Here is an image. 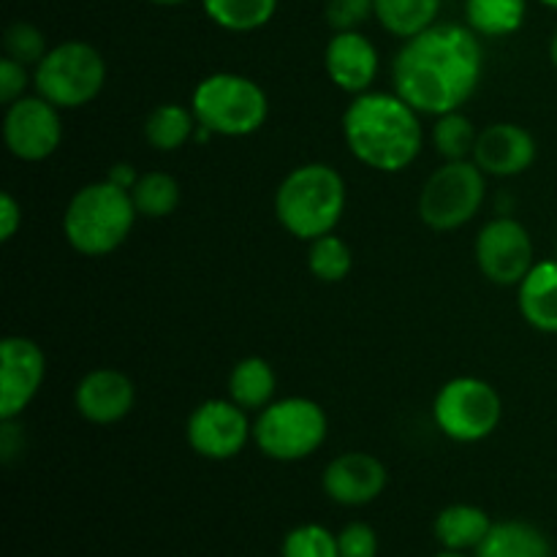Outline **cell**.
Returning <instances> with one entry per match:
<instances>
[{"instance_id": "obj_20", "label": "cell", "mask_w": 557, "mask_h": 557, "mask_svg": "<svg viewBox=\"0 0 557 557\" xmlns=\"http://www.w3.org/2000/svg\"><path fill=\"white\" fill-rule=\"evenodd\" d=\"M476 557H553V544L536 525L522 520L493 522Z\"/></svg>"}, {"instance_id": "obj_23", "label": "cell", "mask_w": 557, "mask_h": 557, "mask_svg": "<svg viewBox=\"0 0 557 557\" xmlns=\"http://www.w3.org/2000/svg\"><path fill=\"white\" fill-rule=\"evenodd\" d=\"M441 0H375V20L397 38H413L438 22Z\"/></svg>"}, {"instance_id": "obj_13", "label": "cell", "mask_w": 557, "mask_h": 557, "mask_svg": "<svg viewBox=\"0 0 557 557\" xmlns=\"http://www.w3.org/2000/svg\"><path fill=\"white\" fill-rule=\"evenodd\" d=\"M47 375V357L30 337L9 335L0 343V422L22 417Z\"/></svg>"}, {"instance_id": "obj_34", "label": "cell", "mask_w": 557, "mask_h": 557, "mask_svg": "<svg viewBox=\"0 0 557 557\" xmlns=\"http://www.w3.org/2000/svg\"><path fill=\"white\" fill-rule=\"evenodd\" d=\"M20 226H22V205L9 194V190H5V194L0 196V239H3V243L14 239V234L20 232Z\"/></svg>"}, {"instance_id": "obj_9", "label": "cell", "mask_w": 557, "mask_h": 557, "mask_svg": "<svg viewBox=\"0 0 557 557\" xmlns=\"http://www.w3.org/2000/svg\"><path fill=\"white\" fill-rule=\"evenodd\" d=\"M487 194V174L468 161H446L419 194V215L433 232H455L476 218Z\"/></svg>"}, {"instance_id": "obj_16", "label": "cell", "mask_w": 557, "mask_h": 557, "mask_svg": "<svg viewBox=\"0 0 557 557\" xmlns=\"http://www.w3.org/2000/svg\"><path fill=\"white\" fill-rule=\"evenodd\" d=\"M324 493L341 506L373 504L386 487V468L368 451H346L326 466Z\"/></svg>"}, {"instance_id": "obj_11", "label": "cell", "mask_w": 557, "mask_h": 557, "mask_svg": "<svg viewBox=\"0 0 557 557\" xmlns=\"http://www.w3.org/2000/svg\"><path fill=\"white\" fill-rule=\"evenodd\" d=\"M476 264L495 286H520L533 270V239L515 218H495L476 237Z\"/></svg>"}, {"instance_id": "obj_39", "label": "cell", "mask_w": 557, "mask_h": 557, "mask_svg": "<svg viewBox=\"0 0 557 557\" xmlns=\"http://www.w3.org/2000/svg\"><path fill=\"white\" fill-rule=\"evenodd\" d=\"M544 5H549V9H555L557 11V0H542Z\"/></svg>"}, {"instance_id": "obj_6", "label": "cell", "mask_w": 557, "mask_h": 557, "mask_svg": "<svg viewBox=\"0 0 557 557\" xmlns=\"http://www.w3.org/2000/svg\"><path fill=\"white\" fill-rule=\"evenodd\" d=\"M324 408L310 397H283L261 408L253 424V441L270 460L297 462L315 455L326 441Z\"/></svg>"}, {"instance_id": "obj_28", "label": "cell", "mask_w": 557, "mask_h": 557, "mask_svg": "<svg viewBox=\"0 0 557 557\" xmlns=\"http://www.w3.org/2000/svg\"><path fill=\"white\" fill-rule=\"evenodd\" d=\"M308 267L319 281L341 283L343 277H348L354 267L351 248L337 234H324V237L310 243Z\"/></svg>"}, {"instance_id": "obj_1", "label": "cell", "mask_w": 557, "mask_h": 557, "mask_svg": "<svg viewBox=\"0 0 557 557\" xmlns=\"http://www.w3.org/2000/svg\"><path fill=\"white\" fill-rule=\"evenodd\" d=\"M484 71L479 33L455 22H435L406 38L392 65L395 92L419 114L457 112L476 92Z\"/></svg>"}, {"instance_id": "obj_21", "label": "cell", "mask_w": 557, "mask_h": 557, "mask_svg": "<svg viewBox=\"0 0 557 557\" xmlns=\"http://www.w3.org/2000/svg\"><path fill=\"white\" fill-rule=\"evenodd\" d=\"M275 370L267 359L245 357L228 373V400H234L245 411H261L275 397Z\"/></svg>"}, {"instance_id": "obj_37", "label": "cell", "mask_w": 557, "mask_h": 557, "mask_svg": "<svg viewBox=\"0 0 557 557\" xmlns=\"http://www.w3.org/2000/svg\"><path fill=\"white\" fill-rule=\"evenodd\" d=\"M435 557H468L466 553H457V549H444V553H438Z\"/></svg>"}, {"instance_id": "obj_38", "label": "cell", "mask_w": 557, "mask_h": 557, "mask_svg": "<svg viewBox=\"0 0 557 557\" xmlns=\"http://www.w3.org/2000/svg\"><path fill=\"white\" fill-rule=\"evenodd\" d=\"M158 5H180V3H188V0H152Z\"/></svg>"}, {"instance_id": "obj_2", "label": "cell", "mask_w": 557, "mask_h": 557, "mask_svg": "<svg viewBox=\"0 0 557 557\" xmlns=\"http://www.w3.org/2000/svg\"><path fill=\"white\" fill-rule=\"evenodd\" d=\"M343 136L359 163L384 174L411 166L424 141L417 109L397 92L381 90H368L348 103Z\"/></svg>"}, {"instance_id": "obj_8", "label": "cell", "mask_w": 557, "mask_h": 557, "mask_svg": "<svg viewBox=\"0 0 557 557\" xmlns=\"http://www.w3.org/2000/svg\"><path fill=\"white\" fill-rule=\"evenodd\" d=\"M433 419L446 438L457 444H479L498 430L504 400L487 381L460 375L441 386L433 403Z\"/></svg>"}, {"instance_id": "obj_17", "label": "cell", "mask_w": 557, "mask_h": 557, "mask_svg": "<svg viewBox=\"0 0 557 557\" xmlns=\"http://www.w3.org/2000/svg\"><path fill=\"white\" fill-rule=\"evenodd\" d=\"M136 403L134 381L112 368L90 370L76 384L74 406L90 424H117L131 413Z\"/></svg>"}, {"instance_id": "obj_14", "label": "cell", "mask_w": 557, "mask_h": 557, "mask_svg": "<svg viewBox=\"0 0 557 557\" xmlns=\"http://www.w3.org/2000/svg\"><path fill=\"white\" fill-rule=\"evenodd\" d=\"M473 163L487 177H517L536 161V139L515 123H495L479 134Z\"/></svg>"}, {"instance_id": "obj_18", "label": "cell", "mask_w": 557, "mask_h": 557, "mask_svg": "<svg viewBox=\"0 0 557 557\" xmlns=\"http://www.w3.org/2000/svg\"><path fill=\"white\" fill-rule=\"evenodd\" d=\"M517 302L533 330L557 335V259L533 264L517 286Z\"/></svg>"}, {"instance_id": "obj_5", "label": "cell", "mask_w": 557, "mask_h": 557, "mask_svg": "<svg viewBox=\"0 0 557 557\" xmlns=\"http://www.w3.org/2000/svg\"><path fill=\"white\" fill-rule=\"evenodd\" d=\"M190 109L196 123L212 136H250L267 123L270 98L250 76L218 71L196 85Z\"/></svg>"}, {"instance_id": "obj_33", "label": "cell", "mask_w": 557, "mask_h": 557, "mask_svg": "<svg viewBox=\"0 0 557 557\" xmlns=\"http://www.w3.org/2000/svg\"><path fill=\"white\" fill-rule=\"evenodd\" d=\"M27 85H30L27 65L16 63L11 58L0 60V101H3V107H11L14 101H20L25 96Z\"/></svg>"}, {"instance_id": "obj_7", "label": "cell", "mask_w": 557, "mask_h": 557, "mask_svg": "<svg viewBox=\"0 0 557 557\" xmlns=\"http://www.w3.org/2000/svg\"><path fill=\"white\" fill-rule=\"evenodd\" d=\"M107 85L101 52L85 41H63L33 69V87L58 109H79L96 101Z\"/></svg>"}, {"instance_id": "obj_40", "label": "cell", "mask_w": 557, "mask_h": 557, "mask_svg": "<svg viewBox=\"0 0 557 557\" xmlns=\"http://www.w3.org/2000/svg\"><path fill=\"white\" fill-rule=\"evenodd\" d=\"M555 259H557V245H555Z\"/></svg>"}, {"instance_id": "obj_32", "label": "cell", "mask_w": 557, "mask_h": 557, "mask_svg": "<svg viewBox=\"0 0 557 557\" xmlns=\"http://www.w3.org/2000/svg\"><path fill=\"white\" fill-rule=\"evenodd\" d=\"M341 557H375L379 555V536L364 522H351L337 533Z\"/></svg>"}, {"instance_id": "obj_26", "label": "cell", "mask_w": 557, "mask_h": 557, "mask_svg": "<svg viewBox=\"0 0 557 557\" xmlns=\"http://www.w3.org/2000/svg\"><path fill=\"white\" fill-rule=\"evenodd\" d=\"M131 199L141 218H166L180 205V183L166 172L139 174L134 190H131Z\"/></svg>"}, {"instance_id": "obj_3", "label": "cell", "mask_w": 557, "mask_h": 557, "mask_svg": "<svg viewBox=\"0 0 557 557\" xmlns=\"http://www.w3.org/2000/svg\"><path fill=\"white\" fill-rule=\"evenodd\" d=\"M346 180L330 163H302L275 190V218L292 237L313 239L335 232L346 212Z\"/></svg>"}, {"instance_id": "obj_4", "label": "cell", "mask_w": 557, "mask_h": 557, "mask_svg": "<svg viewBox=\"0 0 557 557\" xmlns=\"http://www.w3.org/2000/svg\"><path fill=\"white\" fill-rule=\"evenodd\" d=\"M136 215L139 212L131 190L98 180L71 196L63 215V234L76 253L98 259L114 253L128 239Z\"/></svg>"}, {"instance_id": "obj_10", "label": "cell", "mask_w": 557, "mask_h": 557, "mask_svg": "<svg viewBox=\"0 0 557 557\" xmlns=\"http://www.w3.org/2000/svg\"><path fill=\"white\" fill-rule=\"evenodd\" d=\"M3 141L11 156L20 158V161H47L63 141L60 109L38 92L36 96H22L20 101L5 107Z\"/></svg>"}, {"instance_id": "obj_27", "label": "cell", "mask_w": 557, "mask_h": 557, "mask_svg": "<svg viewBox=\"0 0 557 557\" xmlns=\"http://www.w3.org/2000/svg\"><path fill=\"white\" fill-rule=\"evenodd\" d=\"M476 128H473L471 117L457 109V112L438 114L433 125V145L444 161H468L476 147Z\"/></svg>"}, {"instance_id": "obj_22", "label": "cell", "mask_w": 557, "mask_h": 557, "mask_svg": "<svg viewBox=\"0 0 557 557\" xmlns=\"http://www.w3.org/2000/svg\"><path fill=\"white\" fill-rule=\"evenodd\" d=\"M196 128H199V123H196L194 109H185L180 103H161L147 114L145 139L158 152H174L185 141L194 139Z\"/></svg>"}, {"instance_id": "obj_30", "label": "cell", "mask_w": 557, "mask_h": 557, "mask_svg": "<svg viewBox=\"0 0 557 557\" xmlns=\"http://www.w3.org/2000/svg\"><path fill=\"white\" fill-rule=\"evenodd\" d=\"M3 47L5 58L16 60L22 65H33V69L49 52L47 36L36 25H30V22H14V25H9V30L3 36Z\"/></svg>"}, {"instance_id": "obj_35", "label": "cell", "mask_w": 557, "mask_h": 557, "mask_svg": "<svg viewBox=\"0 0 557 557\" xmlns=\"http://www.w3.org/2000/svg\"><path fill=\"white\" fill-rule=\"evenodd\" d=\"M107 180H109V183L117 185V188L134 190V185H136V180H139V174H136V169L131 166V163H114V166L109 169Z\"/></svg>"}, {"instance_id": "obj_19", "label": "cell", "mask_w": 557, "mask_h": 557, "mask_svg": "<svg viewBox=\"0 0 557 557\" xmlns=\"http://www.w3.org/2000/svg\"><path fill=\"white\" fill-rule=\"evenodd\" d=\"M493 520L487 511L471 504H451L435 517V539L444 549H457V553H476L479 544L487 539Z\"/></svg>"}, {"instance_id": "obj_29", "label": "cell", "mask_w": 557, "mask_h": 557, "mask_svg": "<svg viewBox=\"0 0 557 557\" xmlns=\"http://www.w3.org/2000/svg\"><path fill=\"white\" fill-rule=\"evenodd\" d=\"M283 557H341L337 549V536L326 531L324 525H297L283 539Z\"/></svg>"}, {"instance_id": "obj_15", "label": "cell", "mask_w": 557, "mask_h": 557, "mask_svg": "<svg viewBox=\"0 0 557 557\" xmlns=\"http://www.w3.org/2000/svg\"><path fill=\"white\" fill-rule=\"evenodd\" d=\"M324 69L332 85L351 96H362L379 76V49L359 30L335 33L326 44Z\"/></svg>"}, {"instance_id": "obj_12", "label": "cell", "mask_w": 557, "mask_h": 557, "mask_svg": "<svg viewBox=\"0 0 557 557\" xmlns=\"http://www.w3.org/2000/svg\"><path fill=\"white\" fill-rule=\"evenodd\" d=\"M188 446L207 460H232L253 438V424L234 400H205L185 424Z\"/></svg>"}, {"instance_id": "obj_24", "label": "cell", "mask_w": 557, "mask_h": 557, "mask_svg": "<svg viewBox=\"0 0 557 557\" xmlns=\"http://www.w3.org/2000/svg\"><path fill=\"white\" fill-rule=\"evenodd\" d=\"M528 0H466L468 27L479 36H511L525 22Z\"/></svg>"}, {"instance_id": "obj_25", "label": "cell", "mask_w": 557, "mask_h": 557, "mask_svg": "<svg viewBox=\"0 0 557 557\" xmlns=\"http://www.w3.org/2000/svg\"><path fill=\"white\" fill-rule=\"evenodd\" d=\"M207 16L228 33H253L275 16L277 0H201Z\"/></svg>"}, {"instance_id": "obj_31", "label": "cell", "mask_w": 557, "mask_h": 557, "mask_svg": "<svg viewBox=\"0 0 557 557\" xmlns=\"http://www.w3.org/2000/svg\"><path fill=\"white\" fill-rule=\"evenodd\" d=\"M324 16L335 33L359 30L370 16H375V0H326Z\"/></svg>"}, {"instance_id": "obj_36", "label": "cell", "mask_w": 557, "mask_h": 557, "mask_svg": "<svg viewBox=\"0 0 557 557\" xmlns=\"http://www.w3.org/2000/svg\"><path fill=\"white\" fill-rule=\"evenodd\" d=\"M549 58H553L555 69H557V33L553 36V44H549Z\"/></svg>"}]
</instances>
